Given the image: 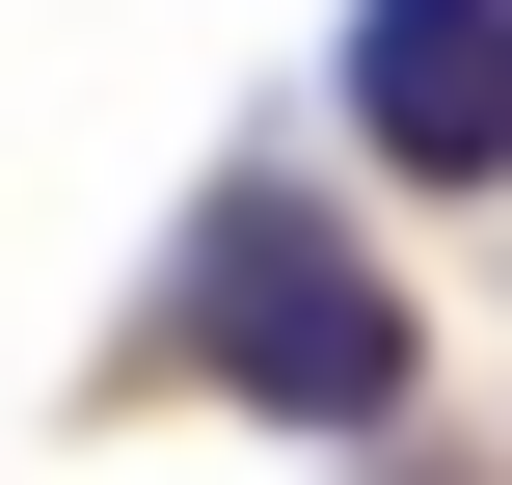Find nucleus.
<instances>
[{
	"label": "nucleus",
	"instance_id": "1",
	"mask_svg": "<svg viewBox=\"0 0 512 485\" xmlns=\"http://www.w3.org/2000/svg\"><path fill=\"white\" fill-rule=\"evenodd\" d=\"M162 351H189L216 405H270V432H378V405H405V270H378L297 162H243V189L189 216V270H162Z\"/></svg>",
	"mask_w": 512,
	"mask_h": 485
},
{
	"label": "nucleus",
	"instance_id": "2",
	"mask_svg": "<svg viewBox=\"0 0 512 485\" xmlns=\"http://www.w3.org/2000/svg\"><path fill=\"white\" fill-rule=\"evenodd\" d=\"M351 135L405 189H512V0H351Z\"/></svg>",
	"mask_w": 512,
	"mask_h": 485
}]
</instances>
